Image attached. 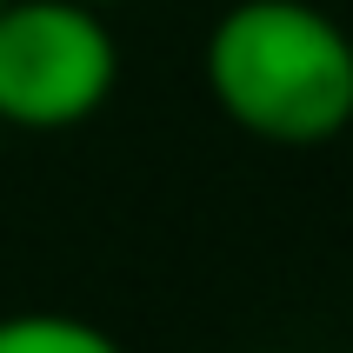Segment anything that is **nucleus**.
Segmentation results:
<instances>
[{
	"label": "nucleus",
	"instance_id": "3",
	"mask_svg": "<svg viewBox=\"0 0 353 353\" xmlns=\"http://www.w3.org/2000/svg\"><path fill=\"white\" fill-rule=\"evenodd\" d=\"M0 353H127L107 327H94V320L80 314H47V307H34V314H7L0 320Z\"/></svg>",
	"mask_w": 353,
	"mask_h": 353
},
{
	"label": "nucleus",
	"instance_id": "1",
	"mask_svg": "<svg viewBox=\"0 0 353 353\" xmlns=\"http://www.w3.org/2000/svg\"><path fill=\"white\" fill-rule=\"evenodd\" d=\"M207 94L240 134L320 147L353 127V34L314 0H240L200 54Z\"/></svg>",
	"mask_w": 353,
	"mask_h": 353
},
{
	"label": "nucleus",
	"instance_id": "4",
	"mask_svg": "<svg viewBox=\"0 0 353 353\" xmlns=\"http://www.w3.org/2000/svg\"><path fill=\"white\" fill-rule=\"evenodd\" d=\"M87 7H100V14H107V7H127V0H87Z\"/></svg>",
	"mask_w": 353,
	"mask_h": 353
},
{
	"label": "nucleus",
	"instance_id": "2",
	"mask_svg": "<svg viewBox=\"0 0 353 353\" xmlns=\"http://www.w3.org/2000/svg\"><path fill=\"white\" fill-rule=\"evenodd\" d=\"M120 40L87 0H0V120L60 134L107 107Z\"/></svg>",
	"mask_w": 353,
	"mask_h": 353
}]
</instances>
